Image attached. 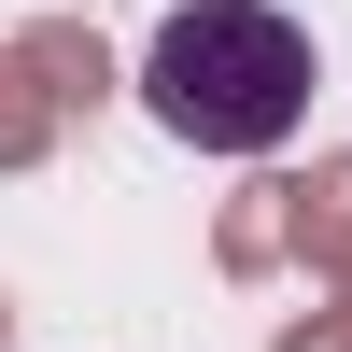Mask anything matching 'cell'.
<instances>
[{
    "instance_id": "6",
    "label": "cell",
    "mask_w": 352,
    "mask_h": 352,
    "mask_svg": "<svg viewBox=\"0 0 352 352\" xmlns=\"http://www.w3.org/2000/svg\"><path fill=\"white\" fill-rule=\"evenodd\" d=\"M268 352H352V310H324V324H296V338H268Z\"/></svg>"
},
{
    "instance_id": "5",
    "label": "cell",
    "mask_w": 352,
    "mask_h": 352,
    "mask_svg": "<svg viewBox=\"0 0 352 352\" xmlns=\"http://www.w3.org/2000/svg\"><path fill=\"white\" fill-rule=\"evenodd\" d=\"M43 141H56V113H43V85L0 56V169H43Z\"/></svg>"
},
{
    "instance_id": "2",
    "label": "cell",
    "mask_w": 352,
    "mask_h": 352,
    "mask_svg": "<svg viewBox=\"0 0 352 352\" xmlns=\"http://www.w3.org/2000/svg\"><path fill=\"white\" fill-rule=\"evenodd\" d=\"M0 56H14L28 85H43V113H99V99H113V56H99V28H71V14H43V28H14Z\"/></svg>"
},
{
    "instance_id": "4",
    "label": "cell",
    "mask_w": 352,
    "mask_h": 352,
    "mask_svg": "<svg viewBox=\"0 0 352 352\" xmlns=\"http://www.w3.org/2000/svg\"><path fill=\"white\" fill-rule=\"evenodd\" d=\"M296 254H310V268H338V254H352V155H324V169L296 184Z\"/></svg>"
},
{
    "instance_id": "7",
    "label": "cell",
    "mask_w": 352,
    "mask_h": 352,
    "mask_svg": "<svg viewBox=\"0 0 352 352\" xmlns=\"http://www.w3.org/2000/svg\"><path fill=\"white\" fill-rule=\"evenodd\" d=\"M324 282H338V310H352V254H338V268H324Z\"/></svg>"
},
{
    "instance_id": "1",
    "label": "cell",
    "mask_w": 352,
    "mask_h": 352,
    "mask_svg": "<svg viewBox=\"0 0 352 352\" xmlns=\"http://www.w3.org/2000/svg\"><path fill=\"white\" fill-rule=\"evenodd\" d=\"M141 113H155L169 141H197V155H282L310 113V85H324V56H310V28L282 14V0H184V14L141 43Z\"/></svg>"
},
{
    "instance_id": "8",
    "label": "cell",
    "mask_w": 352,
    "mask_h": 352,
    "mask_svg": "<svg viewBox=\"0 0 352 352\" xmlns=\"http://www.w3.org/2000/svg\"><path fill=\"white\" fill-rule=\"evenodd\" d=\"M0 324H14V310H0Z\"/></svg>"
},
{
    "instance_id": "3",
    "label": "cell",
    "mask_w": 352,
    "mask_h": 352,
    "mask_svg": "<svg viewBox=\"0 0 352 352\" xmlns=\"http://www.w3.org/2000/svg\"><path fill=\"white\" fill-rule=\"evenodd\" d=\"M212 254H226V268H282V254H296V184H240V197H226V226H212Z\"/></svg>"
}]
</instances>
